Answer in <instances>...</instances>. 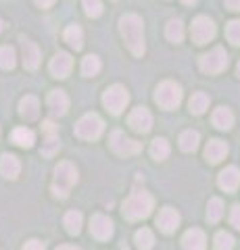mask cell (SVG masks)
<instances>
[{"label": "cell", "instance_id": "obj_42", "mask_svg": "<svg viewBox=\"0 0 240 250\" xmlns=\"http://www.w3.org/2000/svg\"><path fill=\"white\" fill-rule=\"evenodd\" d=\"M182 2H184V4H188V6H190V4H196V2H198V0H182Z\"/></svg>", "mask_w": 240, "mask_h": 250}, {"label": "cell", "instance_id": "obj_37", "mask_svg": "<svg viewBox=\"0 0 240 250\" xmlns=\"http://www.w3.org/2000/svg\"><path fill=\"white\" fill-rule=\"evenodd\" d=\"M230 223L234 225L236 229H240V205L232 207V213H230Z\"/></svg>", "mask_w": 240, "mask_h": 250}, {"label": "cell", "instance_id": "obj_32", "mask_svg": "<svg viewBox=\"0 0 240 250\" xmlns=\"http://www.w3.org/2000/svg\"><path fill=\"white\" fill-rule=\"evenodd\" d=\"M98 71H100V59L96 57V54H88V57L82 61V73L86 77H92Z\"/></svg>", "mask_w": 240, "mask_h": 250}, {"label": "cell", "instance_id": "obj_25", "mask_svg": "<svg viewBox=\"0 0 240 250\" xmlns=\"http://www.w3.org/2000/svg\"><path fill=\"white\" fill-rule=\"evenodd\" d=\"M65 42L75 50H82L84 46V31L80 25H69L65 29Z\"/></svg>", "mask_w": 240, "mask_h": 250}, {"label": "cell", "instance_id": "obj_22", "mask_svg": "<svg viewBox=\"0 0 240 250\" xmlns=\"http://www.w3.org/2000/svg\"><path fill=\"white\" fill-rule=\"evenodd\" d=\"M11 140L21 148H32L36 142V136H34V131L27 127H15L11 134Z\"/></svg>", "mask_w": 240, "mask_h": 250}, {"label": "cell", "instance_id": "obj_17", "mask_svg": "<svg viewBox=\"0 0 240 250\" xmlns=\"http://www.w3.org/2000/svg\"><path fill=\"white\" fill-rule=\"evenodd\" d=\"M218 184L221 190L226 192H236L240 186V171L236 167H226L218 177Z\"/></svg>", "mask_w": 240, "mask_h": 250}, {"label": "cell", "instance_id": "obj_26", "mask_svg": "<svg viewBox=\"0 0 240 250\" xmlns=\"http://www.w3.org/2000/svg\"><path fill=\"white\" fill-rule=\"evenodd\" d=\"M82 221H84V217H82V213H77V210H69L63 219L65 229L71 233V236H77V233L82 231Z\"/></svg>", "mask_w": 240, "mask_h": 250}, {"label": "cell", "instance_id": "obj_23", "mask_svg": "<svg viewBox=\"0 0 240 250\" xmlns=\"http://www.w3.org/2000/svg\"><path fill=\"white\" fill-rule=\"evenodd\" d=\"M188 108L192 115H203L209 108V96L205 92H195L188 100Z\"/></svg>", "mask_w": 240, "mask_h": 250}, {"label": "cell", "instance_id": "obj_31", "mask_svg": "<svg viewBox=\"0 0 240 250\" xmlns=\"http://www.w3.org/2000/svg\"><path fill=\"white\" fill-rule=\"evenodd\" d=\"M223 215V202L219 198H211L207 205V219L209 223H218Z\"/></svg>", "mask_w": 240, "mask_h": 250}, {"label": "cell", "instance_id": "obj_15", "mask_svg": "<svg viewBox=\"0 0 240 250\" xmlns=\"http://www.w3.org/2000/svg\"><path fill=\"white\" fill-rule=\"evenodd\" d=\"M207 246V236L203 229L192 228L182 236V248L184 250H205Z\"/></svg>", "mask_w": 240, "mask_h": 250}, {"label": "cell", "instance_id": "obj_28", "mask_svg": "<svg viewBox=\"0 0 240 250\" xmlns=\"http://www.w3.org/2000/svg\"><path fill=\"white\" fill-rule=\"evenodd\" d=\"M165 36H167V40L169 42H182V38H184V25H182V21L180 19H172L167 23V27H165Z\"/></svg>", "mask_w": 240, "mask_h": 250}, {"label": "cell", "instance_id": "obj_36", "mask_svg": "<svg viewBox=\"0 0 240 250\" xmlns=\"http://www.w3.org/2000/svg\"><path fill=\"white\" fill-rule=\"evenodd\" d=\"M226 38L234 44L240 46V21H230L228 27H226Z\"/></svg>", "mask_w": 240, "mask_h": 250}, {"label": "cell", "instance_id": "obj_27", "mask_svg": "<svg viewBox=\"0 0 240 250\" xmlns=\"http://www.w3.org/2000/svg\"><path fill=\"white\" fill-rule=\"evenodd\" d=\"M198 142H200V136L196 134V131H184V134L180 136V148L184 152H195L196 148H198Z\"/></svg>", "mask_w": 240, "mask_h": 250}, {"label": "cell", "instance_id": "obj_19", "mask_svg": "<svg viewBox=\"0 0 240 250\" xmlns=\"http://www.w3.org/2000/svg\"><path fill=\"white\" fill-rule=\"evenodd\" d=\"M19 171H21V163H19L17 156H13V154L0 156V173H2L6 179H15L19 175Z\"/></svg>", "mask_w": 240, "mask_h": 250}, {"label": "cell", "instance_id": "obj_35", "mask_svg": "<svg viewBox=\"0 0 240 250\" xmlns=\"http://www.w3.org/2000/svg\"><path fill=\"white\" fill-rule=\"evenodd\" d=\"M82 4L88 17H100L103 15V2L100 0H82Z\"/></svg>", "mask_w": 240, "mask_h": 250}, {"label": "cell", "instance_id": "obj_8", "mask_svg": "<svg viewBox=\"0 0 240 250\" xmlns=\"http://www.w3.org/2000/svg\"><path fill=\"white\" fill-rule=\"evenodd\" d=\"M190 34H192V40H195L196 44H207L215 38L218 29H215V23L211 19L205 17V15H200V17H196L195 21H192Z\"/></svg>", "mask_w": 240, "mask_h": 250}, {"label": "cell", "instance_id": "obj_24", "mask_svg": "<svg viewBox=\"0 0 240 250\" xmlns=\"http://www.w3.org/2000/svg\"><path fill=\"white\" fill-rule=\"evenodd\" d=\"M169 152H172V148H169V142L165 138H154L153 144H151V156L154 161H165Z\"/></svg>", "mask_w": 240, "mask_h": 250}, {"label": "cell", "instance_id": "obj_29", "mask_svg": "<svg viewBox=\"0 0 240 250\" xmlns=\"http://www.w3.org/2000/svg\"><path fill=\"white\" fill-rule=\"evenodd\" d=\"M134 242H136V246L140 248V250H151L154 246V236H153V231L151 229H138L136 231V236H134Z\"/></svg>", "mask_w": 240, "mask_h": 250}, {"label": "cell", "instance_id": "obj_14", "mask_svg": "<svg viewBox=\"0 0 240 250\" xmlns=\"http://www.w3.org/2000/svg\"><path fill=\"white\" fill-rule=\"evenodd\" d=\"M21 52H23V67L34 71L40 65V48L27 38H21Z\"/></svg>", "mask_w": 240, "mask_h": 250}, {"label": "cell", "instance_id": "obj_33", "mask_svg": "<svg viewBox=\"0 0 240 250\" xmlns=\"http://www.w3.org/2000/svg\"><path fill=\"white\" fill-rule=\"evenodd\" d=\"M213 246H215V250H232L234 248V238H232V233H228V231H219V233H215V238H213Z\"/></svg>", "mask_w": 240, "mask_h": 250}, {"label": "cell", "instance_id": "obj_38", "mask_svg": "<svg viewBox=\"0 0 240 250\" xmlns=\"http://www.w3.org/2000/svg\"><path fill=\"white\" fill-rule=\"evenodd\" d=\"M23 250H44V244L40 240H29V242H25Z\"/></svg>", "mask_w": 240, "mask_h": 250}, {"label": "cell", "instance_id": "obj_10", "mask_svg": "<svg viewBox=\"0 0 240 250\" xmlns=\"http://www.w3.org/2000/svg\"><path fill=\"white\" fill-rule=\"evenodd\" d=\"M128 125L134 131H138V134H149L151 127H153V115L149 108L144 106H136L134 111L130 113L128 117Z\"/></svg>", "mask_w": 240, "mask_h": 250}, {"label": "cell", "instance_id": "obj_11", "mask_svg": "<svg viewBox=\"0 0 240 250\" xmlns=\"http://www.w3.org/2000/svg\"><path fill=\"white\" fill-rule=\"evenodd\" d=\"M90 233L96 240H109L113 236V221L107 215H92L90 219Z\"/></svg>", "mask_w": 240, "mask_h": 250}, {"label": "cell", "instance_id": "obj_6", "mask_svg": "<svg viewBox=\"0 0 240 250\" xmlns=\"http://www.w3.org/2000/svg\"><path fill=\"white\" fill-rule=\"evenodd\" d=\"M103 129H105V123L96 113L84 115L82 119L75 123V136L82 140H96L103 134Z\"/></svg>", "mask_w": 240, "mask_h": 250}, {"label": "cell", "instance_id": "obj_18", "mask_svg": "<svg viewBox=\"0 0 240 250\" xmlns=\"http://www.w3.org/2000/svg\"><path fill=\"white\" fill-rule=\"evenodd\" d=\"M48 108L52 111V115H65L69 108V98L63 90H52L48 94Z\"/></svg>", "mask_w": 240, "mask_h": 250}, {"label": "cell", "instance_id": "obj_30", "mask_svg": "<svg viewBox=\"0 0 240 250\" xmlns=\"http://www.w3.org/2000/svg\"><path fill=\"white\" fill-rule=\"evenodd\" d=\"M17 62V54H15L13 46H0V69H13Z\"/></svg>", "mask_w": 240, "mask_h": 250}, {"label": "cell", "instance_id": "obj_41", "mask_svg": "<svg viewBox=\"0 0 240 250\" xmlns=\"http://www.w3.org/2000/svg\"><path fill=\"white\" fill-rule=\"evenodd\" d=\"M57 250H80L77 246H69V244H63V246H59Z\"/></svg>", "mask_w": 240, "mask_h": 250}, {"label": "cell", "instance_id": "obj_39", "mask_svg": "<svg viewBox=\"0 0 240 250\" xmlns=\"http://www.w3.org/2000/svg\"><path fill=\"white\" fill-rule=\"evenodd\" d=\"M226 4L232 11H240V0H226Z\"/></svg>", "mask_w": 240, "mask_h": 250}, {"label": "cell", "instance_id": "obj_40", "mask_svg": "<svg viewBox=\"0 0 240 250\" xmlns=\"http://www.w3.org/2000/svg\"><path fill=\"white\" fill-rule=\"evenodd\" d=\"M38 6H42V9H48V6L55 4V0H36Z\"/></svg>", "mask_w": 240, "mask_h": 250}, {"label": "cell", "instance_id": "obj_4", "mask_svg": "<svg viewBox=\"0 0 240 250\" xmlns=\"http://www.w3.org/2000/svg\"><path fill=\"white\" fill-rule=\"evenodd\" d=\"M154 100H157V104L161 108H165V111H174V108H177V106H180V103H182V88H180V83H175V82L159 83L157 92H154Z\"/></svg>", "mask_w": 240, "mask_h": 250}, {"label": "cell", "instance_id": "obj_3", "mask_svg": "<svg viewBox=\"0 0 240 250\" xmlns=\"http://www.w3.org/2000/svg\"><path fill=\"white\" fill-rule=\"evenodd\" d=\"M77 184V169L69 161L59 163L55 169V182H52V194L57 198H67L71 188Z\"/></svg>", "mask_w": 240, "mask_h": 250}, {"label": "cell", "instance_id": "obj_43", "mask_svg": "<svg viewBox=\"0 0 240 250\" xmlns=\"http://www.w3.org/2000/svg\"><path fill=\"white\" fill-rule=\"evenodd\" d=\"M236 71H238V75H240V61H238V67H236Z\"/></svg>", "mask_w": 240, "mask_h": 250}, {"label": "cell", "instance_id": "obj_44", "mask_svg": "<svg viewBox=\"0 0 240 250\" xmlns=\"http://www.w3.org/2000/svg\"><path fill=\"white\" fill-rule=\"evenodd\" d=\"M0 29H2V21H0Z\"/></svg>", "mask_w": 240, "mask_h": 250}, {"label": "cell", "instance_id": "obj_20", "mask_svg": "<svg viewBox=\"0 0 240 250\" xmlns=\"http://www.w3.org/2000/svg\"><path fill=\"white\" fill-rule=\"evenodd\" d=\"M211 121H213V125H215L218 129L228 131V129H232V125H234V115H232L230 108L219 106V108H215V113H213V117H211Z\"/></svg>", "mask_w": 240, "mask_h": 250}, {"label": "cell", "instance_id": "obj_1", "mask_svg": "<svg viewBox=\"0 0 240 250\" xmlns=\"http://www.w3.org/2000/svg\"><path fill=\"white\" fill-rule=\"evenodd\" d=\"M119 29L126 40V46L134 57H142L144 54V23L134 13H128L119 19Z\"/></svg>", "mask_w": 240, "mask_h": 250}, {"label": "cell", "instance_id": "obj_2", "mask_svg": "<svg viewBox=\"0 0 240 250\" xmlns=\"http://www.w3.org/2000/svg\"><path fill=\"white\" fill-rule=\"evenodd\" d=\"M154 208V198L149 192H134L131 196L123 202V217L128 221H140L146 219Z\"/></svg>", "mask_w": 240, "mask_h": 250}, {"label": "cell", "instance_id": "obj_5", "mask_svg": "<svg viewBox=\"0 0 240 250\" xmlns=\"http://www.w3.org/2000/svg\"><path fill=\"white\" fill-rule=\"evenodd\" d=\"M128 103H130V94L119 83H115V85H111V88H107L105 94H103V104H105V108L111 115L123 113V108L128 106Z\"/></svg>", "mask_w": 240, "mask_h": 250}, {"label": "cell", "instance_id": "obj_13", "mask_svg": "<svg viewBox=\"0 0 240 250\" xmlns=\"http://www.w3.org/2000/svg\"><path fill=\"white\" fill-rule=\"evenodd\" d=\"M71 67H73V59H71V54H67V52H59V54H55V59L50 61V73H52V77H59V80H65V77L71 73Z\"/></svg>", "mask_w": 240, "mask_h": 250}, {"label": "cell", "instance_id": "obj_16", "mask_svg": "<svg viewBox=\"0 0 240 250\" xmlns=\"http://www.w3.org/2000/svg\"><path fill=\"white\" fill-rule=\"evenodd\" d=\"M226 154H228V144L223 142V140H219V138L209 140V144L205 148V159L209 163H213V165H215V163H219V161L226 159Z\"/></svg>", "mask_w": 240, "mask_h": 250}, {"label": "cell", "instance_id": "obj_9", "mask_svg": "<svg viewBox=\"0 0 240 250\" xmlns=\"http://www.w3.org/2000/svg\"><path fill=\"white\" fill-rule=\"evenodd\" d=\"M109 142H111L113 152L119 154V156H131V154H138L142 150V144L136 142V140H131V138H128L123 131H113Z\"/></svg>", "mask_w": 240, "mask_h": 250}, {"label": "cell", "instance_id": "obj_7", "mask_svg": "<svg viewBox=\"0 0 240 250\" xmlns=\"http://www.w3.org/2000/svg\"><path fill=\"white\" fill-rule=\"evenodd\" d=\"M198 67L203 73H221L223 69L228 67V52L221 48V46H218V48L209 50L207 54H203V57L198 59Z\"/></svg>", "mask_w": 240, "mask_h": 250}, {"label": "cell", "instance_id": "obj_12", "mask_svg": "<svg viewBox=\"0 0 240 250\" xmlns=\"http://www.w3.org/2000/svg\"><path fill=\"white\" fill-rule=\"evenodd\" d=\"M157 225L163 233H174L177 229V225H180V213L172 207L161 208L157 215Z\"/></svg>", "mask_w": 240, "mask_h": 250}, {"label": "cell", "instance_id": "obj_34", "mask_svg": "<svg viewBox=\"0 0 240 250\" xmlns=\"http://www.w3.org/2000/svg\"><path fill=\"white\" fill-rule=\"evenodd\" d=\"M59 138L57 134H46V140H44V146H42V154L44 156H52L57 150H59Z\"/></svg>", "mask_w": 240, "mask_h": 250}, {"label": "cell", "instance_id": "obj_21", "mask_svg": "<svg viewBox=\"0 0 240 250\" xmlns=\"http://www.w3.org/2000/svg\"><path fill=\"white\" fill-rule=\"evenodd\" d=\"M38 113H40V103H38L36 96H25L19 103V115L23 117V119L32 121L38 117Z\"/></svg>", "mask_w": 240, "mask_h": 250}]
</instances>
